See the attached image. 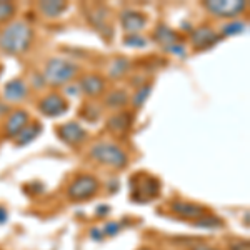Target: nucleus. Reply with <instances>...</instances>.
I'll list each match as a JSON object with an SVG mask.
<instances>
[{
  "label": "nucleus",
  "instance_id": "obj_14",
  "mask_svg": "<svg viewBox=\"0 0 250 250\" xmlns=\"http://www.w3.org/2000/svg\"><path fill=\"white\" fill-rule=\"evenodd\" d=\"M27 97V85L23 83V80L14 79L10 82L5 83L3 87V99L7 102H22Z\"/></svg>",
  "mask_w": 250,
  "mask_h": 250
},
{
  "label": "nucleus",
  "instance_id": "obj_15",
  "mask_svg": "<svg viewBox=\"0 0 250 250\" xmlns=\"http://www.w3.org/2000/svg\"><path fill=\"white\" fill-rule=\"evenodd\" d=\"M79 88L88 97H99L105 88V82L100 75H85L79 83Z\"/></svg>",
  "mask_w": 250,
  "mask_h": 250
},
{
  "label": "nucleus",
  "instance_id": "obj_7",
  "mask_svg": "<svg viewBox=\"0 0 250 250\" xmlns=\"http://www.w3.org/2000/svg\"><path fill=\"white\" fill-rule=\"evenodd\" d=\"M87 19L92 25L95 27V30L99 32L100 35H104L105 39H112L114 35V30H112V25L107 23V19H108V10L105 9L104 5H97L94 7L92 10L87 12Z\"/></svg>",
  "mask_w": 250,
  "mask_h": 250
},
{
  "label": "nucleus",
  "instance_id": "obj_16",
  "mask_svg": "<svg viewBox=\"0 0 250 250\" xmlns=\"http://www.w3.org/2000/svg\"><path fill=\"white\" fill-rule=\"evenodd\" d=\"M154 39L160 43V45H164L165 50H167V48H170L172 45L180 43V37L172 29H168L167 25H159V27H157V30L154 32Z\"/></svg>",
  "mask_w": 250,
  "mask_h": 250
},
{
  "label": "nucleus",
  "instance_id": "obj_1",
  "mask_svg": "<svg viewBox=\"0 0 250 250\" xmlns=\"http://www.w3.org/2000/svg\"><path fill=\"white\" fill-rule=\"evenodd\" d=\"M34 39V30L27 22H12L0 34V48L10 55L23 54L30 47Z\"/></svg>",
  "mask_w": 250,
  "mask_h": 250
},
{
  "label": "nucleus",
  "instance_id": "obj_26",
  "mask_svg": "<svg viewBox=\"0 0 250 250\" xmlns=\"http://www.w3.org/2000/svg\"><path fill=\"white\" fill-rule=\"evenodd\" d=\"M120 232V224L117 222H110V224L105 225V233L107 235H115V233Z\"/></svg>",
  "mask_w": 250,
  "mask_h": 250
},
{
  "label": "nucleus",
  "instance_id": "obj_19",
  "mask_svg": "<svg viewBox=\"0 0 250 250\" xmlns=\"http://www.w3.org/2000/svg\"><path fill=\"white\" fill-rule=\"evenodd\" d=\"M127 102H128V97L125 94V90H115L112 94H108L105 99V105L110 108H122Z\"/></svg>",
  "mask_w": 250,
  "mask_h": 250
},
{
  "label": "nucleus",
  "instance_id": "obj_2",
  "mask_svg": "<svg viewBox=\"0 0 250 250\" xmlns=\"http://www.w3.org/2000/svg\"><path fill=\"white\" fill-rule=\"evenodd\" d=\"M90 157L95 162L107 165L112 168H125L128 164V155L125 154L122 148L115 144H108V142H99L90 148Z\"/></svg>",
  "mask_w": 250,
  "mask_h": 250
},
{
  "label": "nucleus",
  "instance_id": "obj_11",
  "mask_svg": "<svg viewBox=\"0 0 250 250\" xmlns=\"http://www.w3.org/2000/svg\"><path fill=\"white\" fill-rule=\"evenodd\" d=\"M120 23H122V29L128 35H137L140 30L145 29L147 19H145L144 14L137 10H124L122 15H120Z\"/></svg>",
  "mask_w": 250,
  "mask_h": 250
},
{
  "label": "nucleus",
  "instance_id": "obj_23",
  "mask_svg": "<svg viewBox=\"0 0 250 250\" xmlns=\"http://www.w3.org/2000/svg\"><path fill=\"white\" fill-rule=\"evenodd\" d=\"M15 15V5L12 2H0V22H9Z\"/></svg>",
  "mask_w": 250,
  "mask_h": 250
},
{
  "label": "nucleus",
  "instance_id": "obj_3",
  "mask_svg": "<svg viewBox=\"0 0 250 250\" xmlns=\"http://www.w3.org/2000/svg\"><path fill=\"white\" fill-rule=\"evenodd\" d=\"M79 72V67L75 63L68 62L65 59L54 57L47 62L45 72H43V80L50 85H63L75 79Z\"/></svg>",
  "mask_w": 250,
  "mask_h": 250
},
{
  "label": "nucleus",
  "instance_id": "obj_22",
  "mask_svg": "<svg viewBox=\"0 0 250 250\" xmlns=\"http://www.w3.org/2000/svg\"><path fill=\"white\" fill-rule=\"evenodd\" d=\"M150 92H152V85H144V87H140L139 90L135 92V95H134V100H132V104L139 108V107H142L145 102H147V99H148V95H150Z\"/></svg>",
  "mask_w": 250,
  "mask_h": 250
},
{
  "label": "nucleus",
  "instance_id": "obj_30",
  "mask_svg": "<svg viewBox=\"0 0 250 250\" xmlns=\"http://www.w3.org/2000/svg\"><path fill=\"white\" fill-rule=\"evenodd\" d=\"M7 112V105H3V104H0V115H3Z\"/></svg>",
  "mask_w": 250,
  "mask_h": 250
},
{
  "label": "nucleus",
  "instance_id": "obj_24",
  "mask_svg": "<svg viewBox=\"0 0 250 250\" xmlns=\"http://www.w3.org/2000/svg\"><path fill=\"white\" fill-rule=\"evenodd\" d=\"M244 30H245V23H242V22H232L222 27V34L224 35H237V34H242Z\"/></svg>",
  "mask_w": 250,
  "mask_h": 250
},
{
  "label": "nucleus",
  "instance_id": "obj_31",
  "mask_svg": "<svg viewBox=\"0 0 250 250\" xmlns=\"http://www.w3.org/2000/svg\"><path fill=\"white\" fill-rule=\"evenodd\" d=\"M107 210H108L107 207H99V212H100V213H105Z\"/></svg>",
  "mask_w": 250,
  "mask_h": 250
},
{
  "label": "nucleus",
  "instance_id": "obj_32",
  "mask_svg": "<svg viewBox=\"0 0 250 250\" xmlns=\"http://www.w3.org/2000/svg\"><path fill=\"white\" fill-rule=\"evenodd\" d=\"M195 250H215V249H208V247H199V249H195Z\"/></svg>",
  "mask_w": 250,
  "mask_h": 250
},
{
  "label": "nucleus",
  "instance_id": "obj_10",
  "mask_svg": "<svg viewBox=\"0 0 250 250\" xmlns=\"http://www.w3.org/2000/svg\"><path fill=\"white\" fill-rule=\"evenodd\" d=\"M190 42L195 50H207V48L213 47L219 42V35L210 27H199V29L192 32Z\"/></svg>",
  "mask_w": 250,
  "mask_h": 250
},
{
  "label": "nucleus",
  "instance_id": "obj_20",
  "mask_svg": "<svg viewBox=\"0 0 250 250\" xmlns=\"http://www.w3.org/2000/svg\"><path fill=\"white\" fill-rule=\"evenodd\" d=\"M193 224L197 225V227H202V229H208V230H215V229H220L222 225V220H219L217 217H213V215H205L202 217V219H199V220H195Z\"/></svg>",
  "mask_w": 250,
  "mask_h": 250
},
{
  "label": "nucleus",
  "instance_id": "obj_8",
  "mask_svg": "<svg viewBox=\"0 0 250 250\" xmlns=\"http://www.w3.org/2000/svg\"><path fill=\"white\" fill-rule=\"evenodd\" d=\"M170 210L173 213H177L179 217H182V219H190L193 222L207 215V208L202 207V205L193 204V202H182V200L172 202Z\"/></svg>",
  "mask_w": 250,
  "mask_h": 250
},
{
  "label": "nucleus",
  "instance_id": "obj_6",
  "mask_svg": "<svg viewBox=\"0 0 250 250\" xmlns=\"http://www.w3.org/2000/svg\"><path fill=\"white\" fill-rule=\"evenodd\" d=\"M67 108H68L67 100L59 94H48L39 102L40 114H43L45 117H60L65 114Z\"/></svg>",
  "mask_w": 250,
  "mask_h": 250
},
{
  "label": "nucleus",
  "instance_id": "obj_25",
  "mask_svg": "<svg viewBox=\"0 0 250 250\" xmlns=\"http://www.w3.org/2000/svg\"><path fill=\"white\" fill-rule=\"evenodd\" d=\"M124 43L127 47H145L147 45V40L144 37H140V35H127Z\"/></svg>",
  "mask_w": 250,
  "mask_h": 250
},
{
  "label": "nucleus",
  "instance_id": "obj_12",
  "mask_svg": "<svg viewBox=\"0 0 250 250\" xmlns=\"http://www.w3.org/2000/svg\"><path fill=\"white\" fill-rule=\"evenodd\" d=\"M132 127V115L128 112H117L107 120V128L117 137H124Z\"/></svg>",
  "mask_w": 250,
  "mask_h": 250
},
{
  "label": "nucleus",
  "instance_id": "obj_9",
  "mask_svg": "<svg viewBox=\"0 0 250 250\" xmlns=\"http://www.w3.org/2000/svg\"><path fill=\"white\" fill-rule=\"evenodd\" d=\"M57 134H59L60 139L68 145L82 144L87 137V132L83 130L82 125H80L79 122H68V124L60 125V127L57 128Z\"/></svg>",
  "mask_w": 250,
  "mask_h": 250
},
{
  "label": "nucleus",
  "instance_id": "obj_5",
  "mask_svg": "<svg viewBox=\"0 0 250 250\" xmlns=\"http://www.w3.org/2000/svg\"><path fill=\"white\" fill-rule=\"evenodd\" d=\"M204 7L215 17H237L245 10L247 3L242 0H208L204 2Z\"/></svg>",
  "mask_w": 250,
  "mask_h": 250
},
{
  "label": "nucleus",
  "instance_id": "obj_28",
  "mask_svg": "<svg viewBox=\"0 0 250 250\" xmlns=\"http://www.w3.org/2000/svg\"><path fill=\"white\" fill-rule=\"evenodd\" d=\"M7 222V210L3 207H0V224H5Z\"/></svg>",
  "mask_w": 250,
  "mask_h": 250
},
{
  "label": "nucleus",
  "instance_id": "obj_13",
  "mask_svg": "<svg viewBox=\"0 0 250 250\" xmlns=\"http://www.w3.org/2000/svg\"><path fill=\"white\" fill-rule=\"evenodd\" d=\"M29 125V114L25 110H15L5 122V132L9 137H17Z\"/></svg>",
  "mask_w": 250,
  "mask_h": 250
},
{
  "label": "nucleus",
  "instance_id": "obj_21",
  "mask_svg": "<svg viewBox=\"0 0 250 250\" xmlns=\"http://www.w3.org/2000/svg\"><path fill=\"white\" fill-rule=\"evenodd\" d=\"M127 70H128V60L124 57L115 59L114 62L110 63V77H120V75H124Z\"/></svg>",
  "mask_w": 250,
  "mask_h": 250
},
{
  "label": "nucleus",
  "instance_id": "obj_29",
  "mask_svg": "<svg viewBox=\"0 0 250 250\" xmlns=\"http://www.w3.org/2000/svg\"><path fill=\"white\" fill-rule=\"evenodd\" d=\"M92 237H94V239H102V232L95 230V229H94V230H92Z\"/></svg>",
  "mask_w": 250,
  "mask_h": 250
},
{
  "label": "nucleus",
  "instance_id": "obj_27",
  "mask_svg": "<svg viewBox=\"0 0 250 250\" xmlns=\"http://www.w3.org/2000/svg\"><path fill=\"white\" fill-rule=\"evenodd\" d=\"M168 52H173V54H177V55H180V57H184L185 55V48L182 43H177V45H172L170 48H167Z\"/></svg>",
  "mask_w": 250,
  "mask_h": 250
},
{
  "label": "nucleus",
  "instance_id": "obj_17",
  "mask_svg": "<svg viewBox=\"0 0 250 250\" xmlns=\"http://www.w3.org/2000/svg\"><path fill=\"white\" fill-rule=\"evenodd\" d=\"M39 9H40V12H42L43 17L55 19V17H60V15L67 10V3L65 2H55V0H48V2H40Z\"/></svg>",
  "mask_w": 250,
  "mask_h": 250
},
{
  "label": "nucleus",
  "instance_id": "obj_18",
  "mask_svg": "<svg viewBox=\"0 0 250 250\" xmlns=\"http://www.w3.org/2000/svg\"><path fill=\"white\" fill-rule=\"evenodd\" d=\"M40 132H42V127H40L39 124H32V125H27L25 128H23L22 132H20V134L15 137V144L17 145H20V147H22V145H27V144H30L32 140L35 139V137H37Z\"/></svg>",
  "mask_w": 250,
  "mask_h": 250
},
{
  "label": "nucleus",
  "instance_id": "obj_4",
  "mask_svg": "<svg viewBox=\"0 0 250 250\" xmlns=\"http://www.w3.org/2000/svg\"><path fill=\"white\" fill-rule=\"evenodd\" d=\"M99 190V180L92 175H79L68 185V197L72 200H85Z\"/></svg>",
  "mask_w": 250,
  "mask_h": 250
},
{
  "label": "nucleus",
  "instance_id": "obj_33",
  "mask_svg": "<svg viewBox=\"0 0 250 250\" xmlns=\"http://www.w3.org/2000/svg\"><path fill=\"white\" fill-rule=\"evenodd\" d=\"M139 250H150V249H147V247H144V249H139Z\"/></svg>",
  "mask_w": 250,
  "mask_h": 250
}]
</instances>
